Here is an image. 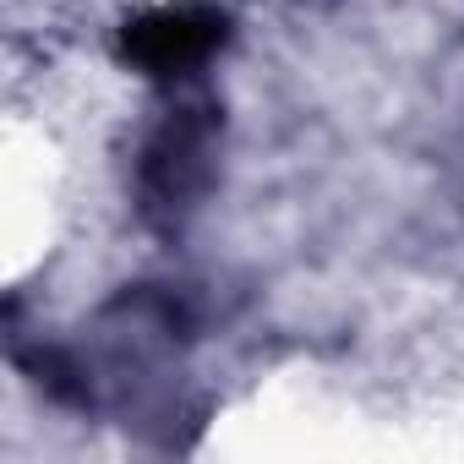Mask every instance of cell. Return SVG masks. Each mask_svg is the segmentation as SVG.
I'll list each match as a JSON object with an SVG mask.
<instances>
[{"label":"cell","instance_id":"6da1fadb","mask_svg":"<svg viewBox=\"0 0 464 464\" xmlns=\"http://www.w3.org/2000/svg\"><path fill=\"white\" fill-rule=\"evenodd\" d=\"M229 39V17L202 0H180V6H153L126 17L121 28V61L137 66L142 77H180L197 72L202 61H213V50H224Z\"/></svg>","mask_w":464,"mask_h":464}]
</instances>
